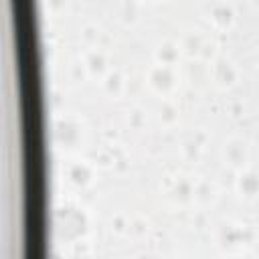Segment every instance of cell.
Segmentation results:
<instances>
[{"instance_id":"1","label":"cell","mask_w":259,"mask_h":259,"mask_svg":"<svg viewBox=\"0 0 259 259\" xmlns=\"http://www.w3.org/2000/svg\"><path fill=\"white\" fill-rule=\"evenodd\" d=\"M87 215L75 203H65L55 211V229L63 241H79L87 233Z\"/></svg>"},{"instance_id":"2","label":"cell","mask_w":259,"mask_h":259,"mask_svg":"<svg viewBox=\"0 0 259 259\" xmlns=\"http://www.w3.org/2000/svg\"><path fill=\"white\" fill-rule=\"evenodd\" d=\"M148 83H150L156 91L168 93V91L176 85V73H174L172 67L158 63V65H154V67L150 69V73H148Z\"/></svg>"},{"instance_id":"3","label":"cell","mask_w":259,"mask_h":259,"mask_svg":"<svg viewBox=\"0 0 259 259\" xmlns=\"http://www.w3.org/2000/svg\"><path fill=\"white\" fill-rule=\"evenodd\" d=\"M79 136H81V130H79V123L71 117H61L57 123H55V138L59 144L63 146H75L79 142Z\"/></svg>"},{"instance_id":"4","label":"cell","mask_w":259,"mask_h":259,"mask_svg":"<svg viewBox=\"0 0 259 259\" xmlns=\"http://www.w3.org/2000/svg\"><path fill=\"white\" fill-rule=\"evenodd\" d=\"M67 178L69 182H73L75 186H87L91 180V168L87 162H73L67 170Z\"/></svg>"},{"instance_id":"5","label":"cell","mask_w":259,"mask_h":259,"mask_svg":"<svg viewBox=\"0 0 259 259\" xmlns=\"http://www.w3.org/2000/svg\"><path fill=\"white\" fill-rule=\"evenodd\" d=\"M235 182H237V188H239L245 197H253V195L259 192V176H257L255 172H251V170L239 172L237 178H235Z\"/></svg>"},{"instance_id":"6","label":"cell","mask_w":259,"mask_h":259,"mask_svg":"<svg viewBox=\"0 0 259 259\" xmlns=\"http://www.w3.org/2000/svg\"><path fill=\"white\" fill-rule=\"evenodd\" d=\"M217 239H219L221 247H227V249H233V247L241 245V235H239V227H235V225H231V223H223V225L219 227Z\"/></svg>"},{"instance_id":"7","label":"cell","mask_w":259,"mask_h":259,"mask_svg":"<svg viewBox=\"0 0 259 259\" xmlns=\"http://www.w3.org/2000/svg\"><path fill=\"white\" fill-rule=\"evenodd\" d=\"M170 195L178 201V203H188L195 197V186L188 178H176L170 186Z\"/></svg>"},{"instance_id":"8","label":"cell","mask_w":259,"mask_h":259,"mask_svg":"<svg viewBox=\"0 0 259 259\" xmlns=\"http://www.w3.org/2000/svg\"><path fill=\"white\" fill-rule=\"evenodd\" d=\"M213 71H215V79H217L221 85H231V83L235 81V77H237L235 67H233L227 59H217Z\"/></svg>"},{"instance_id":"9","label":"cell","mask_w":259,"mask_h":259,"mask_svg":"<svg viewBox=\"0 0 259 259\" xmlns=\"http://www.w3.org/2000/svg\"><path fill=\"white\" fill-rule=\"evenodd\" d=\"M233 7L229 3H215L211 7V19L219 25V27H227L233 21Z\"/></svg>"},{"instance_id":"10","label":"cell","mask_w":259,"mask_h":259,"mask_svg":"<svg viewBox=\"0 0 259 259\" xmlns=\"http://www.w3.org/2000/svg\"><path fill=\"white\" fill-rule=\"evenodd\" d=\"M156 57H158V63H160V65L172 67V65L178 61V47H176L174 43H170V41H164L162 45H158Z\"/></svg>"},{"instance_id":"11","label":"cell","mask_w":259,"mask_h":259,"mask_svg":"<svg viewBox=\"0 0 259 259\" xmlns=\"http://www.w3.org/2000/svg\"><path fill=\"white\" fill-rule=\"evenodd\" d=\"M225 156H227V160H229L233 166H241V164L247 160L245 144H243V142H237V140L229 142L227 148H225Z\"/></svg>"},{"instance_id":"12","label":"cell","mask_w":259,"mask_h":259,"mask_svg":"<svg viewBox=\"0 0 259 259\" xmlns=\"http://www.w3.org/2000/svg\"><path fill=\"white\" fill-rule=\"evenodd\" d=\"M105 65H107L105 55H103L99 49H93V51H89V53H87V57H85V67H87V71H89V73L99 75V73H103V71H105Z\"/></svg>"},{"instance_id":"13","label":"cell","mask_w":259,"mask_h":259,"mask_svg":"<svg viewBox=\"0 0 259 259\" xmlns=\"http://www.w3.org/2000/svg\"><path fill=\"white\" fill-rule=\"evenodd\" d=\"M203 45H205V41L201 39V35H199V33H186V35H184L182 47L186 49V53H190V55H199V53H201V49H203Z\"/></svg>"},{"instance_id":"14","label":"cell","mask_w":259,"mask_h":259,"mask_svg":"<svg viewBox=\"0 0 259 259\" xmlns=\"http://www.w3.org/2000/svg\"><path fill=\"white\" fill-rule=\"evenodd\" d=\"M123 81H121V75L117 71H107L105 77H103V87L109 91V93H117L121 89Z\"/></svg>"},{"instance_id":"15","label":"cell","mask_w":259,"mask_h":259,"mask_svg":"<svg viewBox=\"0 0 259 259\" xmlns=\"http://www.w3.org/2000/svg\"><path fill=\"white\" fill-rule=\"evenodd\" d=\"M176 117H178V109H176V105H172V103L164 101V103L160 105V119H162V121H166V123H172Z\"/></svg>"},{"instance_id":"16","label":"cell","mask_w":259,"mask_h":259,"mask_svg":"<svg viewBox=\"0 0 259 259\" xmlns=\"http://www.w3.org/2000/svg\"><path fill=\"white\" fill-rule=\"evenodd\" d=\"M211 195H213V186H211V182L201 180V182H197V184H195V197H197L199 201H209V199H211Z\"/></svg>"},{"instance_id":"17","label":"cell","mask_w":259,"mask_h":259,"mask_svg":"<svg viewBox=\"0 0 259 259\" xmlns=\"http://www.w3.org/2000/svg\"><path fill=\"white\" fill-rule=\"evenodd\" d=\"M136 13H138V5L134 3V0H123L121 3V17L125 21H132L136 17Z\"/></svg>"},{"instance_id":"18","label":"cell","mask_w":259,"mask_h":259,"mask_svg":"<svg viewBox=\"0 0 259 259\" xmlns=\"http://www.w3.org/2000/svg\"><path fill=\"white\" fill-rule=\"evenodd\" d=\"M182 150H184V154H186L190 160H195V158L199 156V152H201V144L195 142V140H186L184 146H182Z\"/></svg>"},{"instance_id":"19","label":"cell","mask_w":259,"mask_h":259,"mask_svg":"<svg viewBox=\"0 0 259 259\" xmlns=\"http://www.w3.org/2000/svg\"><path fill=\"white\" fill-rule=\"evenodd\" d=\"M130 123H132L134 127H140V125L144 123V113H142V109L130 111Z\"/></svg>"},{"instance_id":"20","label":"cell","mask_w":259,"mask_h":259,"mask_svg":"<svg viewBox=\"0 0 259 259\" xmlns=\"http://www.w3.org/2000/svg\"><path fill=\"white\" fill-rule=\"evenodd\" d=\"M71 249H73V253H75L77 257H83V255L87 253V243H85L83 239H79V241L71 243Z\"/></svg>"},{"instance_id":"21","label":"cell","mask_w":259,"mask_h":259,"mask_svg":"<svg viewBox=\"0 0 259 259\" xmlns=\"http://www.w3.org/2000/svg\"><path fill=\"white\" fill-rule=\"evenodd\" d=\"M130 227H132V231H136V233H144L146 231V221L144 219H134L132 223H130Z\"/></svg>"},{"instance_id":"22","label":"cell","mask_w":259,"mask_h":259,"mask_svg":"<svg viewBox=\"0 0 259 259\" xmlns=\"http://www.w3.org/2000/svg\"><path fill=\"white\" fill-rule=\"evenodd\" d=\"M111 225H113V229H115V231H123V229L127 227V223H125V219H123V217H115V219L111 221Z\"/></svg>"},{"instance_id":"23","label":"cell","mask_w":259,"mask_h":259,"mask_svg":"<svg viewBox=\"0 0 259 259\" xmlns=\"http://www.w3.org/2000/svg\"><path fill=\"white\" fill-rule=\"evenodd\" d=\"M83 37H85L87 41H93V39H97V31H95L93 27H85V29H83Z\"/></svg>"},{"instance_id":"24","label":"cell","mask_w":259,"mask_h":259,"mask_svg":"<svg viewBox=\"0 0 259 259\" xmlns=\"http://www.w3.org/2000/svg\"><path fill=\"white\" fill-rule=\"evenodd\" d=\"M213 53H215V45H211V43H205L199 55H203V57H211Z\"/></svg>"},{"instance_id":"25","label":"cell","mask_w":259,"mask_h":259,"mask_svg":"<svg viewBox=\"0 0 259 259\" xmlns=\"http://www.w3.org/2000/svg\"><path fill=\"white\" fill-rule=\"evenodd\" d=\"M231 111H233V115H241L243 105H241V103H233V105H231Z\"/></svg>"},{"instance_id":"26","label":"cell","mask_w":259,"mask_h":259,"mask_svg":"<svg viewBox=\"0 0 259 259\" xmlns=\"http://www.w3.org/2000/svg\"><path fill=\"white\" fill-rule=\"evenodd\" d=\"M255 251L259 253V239H255Z\"/></svg>"},{"instance_id":"27","label":"cell","mask_w":259,"mask_h":259,"mask_svg":"<svg viewBox=\"0 0 259 259\" xmlns=\"http://www.w3.org/2000/svg\"><path fill=\"white\" fill-rule=\"evenodd\" d=\"M142 259H156V257H152V255H146V257H142Z\"/></svg>"}]
</instances>
